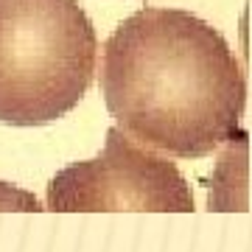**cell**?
I'll return each instance as SVG.
<instances>
[{"mask_svg": "<svg viewBox=\"0 0 252 252\" xmlns=\"http://www.w3.org/2000/svg\"><path fill=\"white\" fill-rule=\"evenodd\" d=\"M247 168V135H238L230 140L227 152L219 160V168L213 174V190H210V210H244L235 199V171Z\"/></svg>", "mask_w": 252, "mask_h": 252, "instance_id": "cell-4", "label": "cell"}, {"mask_svg": "<svg viewBox=\"0 0 252 252\" xmlns=\"http://www.w3.org/2000/svg\"><path fill=\"white\" fill-rule=\"evenodd\" d=\"M101 95L137 143L196 160L241 132L247 79L210 23L185 9L146 6L104 42Z\"/></svg>", "mask_w": 252, "mask_h": 252, "instance_id": "cell-1", "label": "cell"}, {"mask_svg": "<svg viewBox=\"0 0 252 252\" xmlns=\"http://www.w3.org/2000/svg\"><path fill=\"white\" fill-rule=\"evenodd\" d=\"M0 210H28V213H36V210H45L39 205V199L31 193V190H23L11 182H0Z\"/></svg>", "mask_w": 252, "mask_h": 252, "instance_id": "cell-5", "label": "cell"}, {"mask_svg": "<svg viewBox=\"0 0 252 252\" xmlns=\"http://www.w3.org/2000/svg\"><path fill=\"white\" fill-rule=\"evenodd\" d=\"M95 67L98 36L79 0H0V124L59 121Z\"/></svg>", "mask_w": 252, "mask_h": 252, "instance_id": "cell-2", "label": "cell"}, {"mask_svg": "<svg viewBox=\"0 0 252 252\" xmlns=\"http://www.w3.org/2000/svg\"><path fill=\"white\" fill-rule=\"evenodd\" d=\"M45 210H157L193 213L188 180L165 154L137 143L112 126L104 149L90 160L70 162L48 182Z\"/></svg>", "mask_w": 252, "mask_h": 252, "instance_id": "cell-3", "label": "cell"}]
</instances>
